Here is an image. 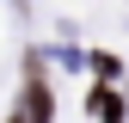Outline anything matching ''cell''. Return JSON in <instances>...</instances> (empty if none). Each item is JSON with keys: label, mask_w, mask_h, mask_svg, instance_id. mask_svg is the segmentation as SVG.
<instances>
[{"label": "cell", "mask_w": 129, "mask_h": 123, "mask_svg": "<svg viewBox=\"0 0 129 123\" xmlns=\"http://www.w3.org/2000/svg\"><path fill=\"white\" fill-rule=\"evenodd\" d=\"M49 111H55V105H49V86H43V80H25V123H49Z\"/></svg>", "instance_id": "obj_1"}, {"label": "cell", "mask_w": 129, "mask_h": 123, "mask_svg": "<svg viewBox=\"0 0 129 123\" xmlns=\"http://www.w3.org/2000/svg\"><path fill=\"white\" fill-rule=\"evenodd\" d=\"M92 111H99L105 123H123V99H117V92H105V86H99V92H92Z\"/></svg>", "instance_id": "obj_2"}]
</instances>
